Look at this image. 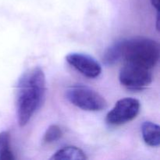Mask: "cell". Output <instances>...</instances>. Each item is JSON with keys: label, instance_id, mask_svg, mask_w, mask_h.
Returning a JSON list of instances; mask_svg holds the SVG:
<instances>
[{"label": "cell", "instance_id": "cell-10", "mask_svg": "<svg viewBox=\"0 0 160 160\" xmlns=\"http://www.w3.org/2000/svg\"><path fill=\"white\" fill-rule=\"evenodd\" d=\"M13 152L11 148L10 134L8 131L0 132V160H14Z\"/></svg>", "mask_w": 160, "mask_h": 160}, {"label": "cell", "instance_id": "cell-6", "mask_svg": "<svg viewBox=\"0 0 160 160\" xmlns=\"http://www.w3.org/2000/svg\"><path fill=\"white\" fill-rule=\"evenodd\" d=\"M66 60L70 66L87 78H95L102 73L99 62L89 55L81 52L69 53L66 56Z\"/></svg>", "mask_w": 160, "mask_h": 160}, {"label": "cell", "instance_id": "cell-1", "mask_svg": "<svg viewBox=\"0 0 160 160\" xmlns=\"http://www.w3.org/2000/svg\"><path fill=\"white\" fill-rule=\"evenodd\" d=\"M46 92L44 71L38 67L30 68L19 78L16 85V110L19 126H26L43 103Z\"/></svg>", "mask_w": 160, "mask_h": 160}, {"label": "cell", "instance_id": "cell-2", "mask_svg": "<svg viewBox=\"0 0 160 160\" xmlns=\"http://www.w3.org/2000/svg\"><path fill=\"white\" fill-rule=\"evenodd\" d=\"M159 45L156 41L143 37L123 40L122 57L125 62L152 70L159 59Z\"/></svg>", "mask_w": 160, "mask_h": 160}, {"label": "cell", "instance_id": "cell-8", "mask_svg": "<svg viewBox=\"0 0 160 160\" xmlns=\"http://www.w3.org/2000/svg\"><path fill=\"white\" fill-rule=\"evenodd\" d=\"M50 159L85 160L88 159V157L81 148L75 146H67L56 151Z\"/></svg>", "mask_w": 160, "mask_h": 160}, {"label": "cell", "instance_id": "cell-7", "mask_svg": "<svg viewBox=\"0 0 160 160\" xmlns=\"http://www.w3.org/2000/svg\"><path fill=\"white\" fill-rule=\"evenodd\" d=\"M159 126L151 121H145L142 125V134L145 144L151 147L160 145Z\"/></svg>", "mask_w": 160, "mask_h": 160}, {"label": "cell", "instance_id": "cell-4", "mask_svg": "<svg viewBox=\"0 0 160 160\" xmlns=\"http://www.w3.org/2000/svg\"><path fill=\"white\" fill-rule=\"evenodd\" d=\"M120 82L130 90H142L152 81L151 70L125 62L119 75Z\"/></svg>", "mask_w": 160, "mask_h": 160}, {"label": "cell", "instance_id": "cell-11", "mask_svg": "<svg viewBox=\"0 0 160 160\" xmlns=\"http://www.w3.org/2000/svg\"><path fill=\"white\" fill-rule=\"evenodd\" d=\"M62 136V131L58 125H50L45 131L43 137V142L45 143H52L59 140Z\"/></svg>", "mask_w": 160, "mask_h": 160}, {"label": "cell", "instance_id": "cell-3", "mask_svg": "<svg viewBox=\"0 0 160 160\" xmlns=\"http://www.w3.org/2000/svg\"><path fill=\"white\" fill-rule=\"evenodd\" d=\"M66 97L71 104L83 110L97 112L106 109V99L93 89L84 85H74L66 92Z\"/></svg>", "mask_w": 160, "mask_h": 160}, {"label": "cell", "instance_id": "cell-5", "mask_svg": "<svg viewBox=\"0 0 160 160\" xmlns=\"http://www.w3.org/2000/svg\"><path fill=\"white\" fill-rule=\"evenodd\" d=\"M140 102L134 98L118 100L106 115V122L111 126H121L137 117L140 111Z\"/></svg>", "mask_w": 160, "mask_h": 160}, {"label": "cell", "instance_id": "cell-9", "mask_svg": "<svg viewBox=\"0 0 160 160\" xmlns=\"http://www.w3.org/2000/svg\"><path fill=\"white\" fill-rule=\"evenodd\" d=\"M122 45L123 41H120L114 43L106 50L102 57L103 62L106 65H113L122 57Z\"/></svg>", "mask_w": 160, "mask_h": 160}, {"label": "cell", "instance_id": "cell-12", "mask_svg": "<svg viewBox=\"0 0 160 160\" xmlns=\"http://www.w3.org/2000/svg\"><path fill=\"white\" fill-rule=\"evenodd\" d=\"M151 3L153 7L157 10V12H159V6H160V0H151Z\"/></svg>", "mask_w": 160, "mask_h": 160}]
</instances>
